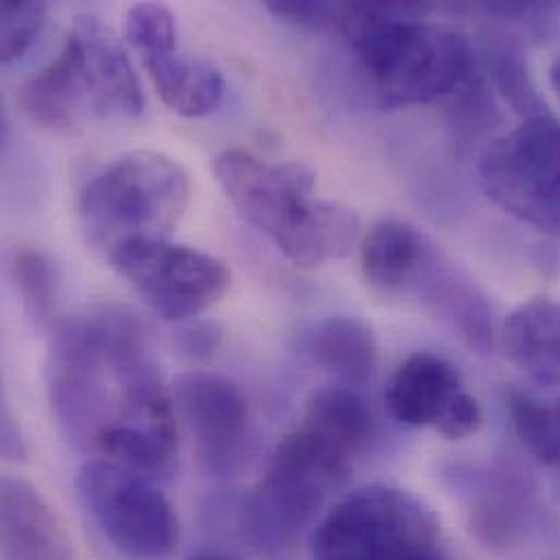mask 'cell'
<instances>
[{
	"instance_id": "obj_2",
	"label": "cell",
	"mask_w": 560,
	"mask_h": 560,
	"mask_svg": "<svg viewBox=\"0 0 560 560\" xmlns=\"http://www.w3.org/2000/svg\"><path fill=\"white\" fill-rule=\"evenodd\" d=\"M419 2H345L340 31L388 107L436 101L460 88L474 68L469 39L425 22Z\"/></svg>"
},
{
	"instance_id": "obj_24",
	"label": "cell",
	"mask_w": 560,
	"mask_h": 560,
	"mask_svg": "<svg viewBox=\"0 0 560 560\" xmlns=\"http://www.w3.org/2000/svg\"><path fill=\"white\" fill-rule=\"evenodd\" d=\"M44 22V4L28 0H4L0 4V59L9 63L22 57L37 37Z\"/></svg>"
},
{
	"instance_id": "obj_7",
	"label": "cell",
	"mask_w": 560,
	"mask_h": 560,
	"mask_svg": "<svg viewBox=\"0 0 560 560\" xmlns=\"http://www.w3.org/2000/svg\"><path fill=\"white\" fill-rule=\"evenodd\" d=\"M74 485L92 522L120 557L164 560L179 548V517L151 478L98 458L79 469Z\"/></svg>"
},
{
	"instance_id": "obj_8",
	"label": "cell",
	"mask_w": 560,
	"mask_h": 560,
	"mask_svg": "<svg viewBox=\"0 0 560 560\" xmlns=\"http://www.w3.org/2000/svg\"><path fill=\"white\" fill-rule=\"evenodd\" d=\"M107 258L112 269L164 320L199 316L232 288V271L223 260L168 241H131Z\"/></svg>"
},
{
	"instance_id": "obj_6",
	"label": "cell",
	"mask_w": 560,
	"mask_h": 560,
	"mask_svg": "<svg viewBox=\"0 0 560 560\" xmlns=\"http://www.w3.org/2000/svg\"><path fill=\"white\" fill-rule=\"evenodd\" d=\"M436 520L412 493L386 485L355 489L318 524L312 560H404L434 548Z\"/></svg>"
},
{
	"instance_id": "obj_10",
	"label": "cell",
	"mask_w": 560,
	"mask_h": 560,
	"mask_svg": "<svg viewBox=\"0 0 560 560\" xmlns=\"http://www.w3.org/2000/svg\"><path fill=\"white\" fill-rule=\"evenodd\" d=\"M173 404L188 428L199 467L212 478L236 476L247 460L249 401L225 375L188 371L175 380Z\"/></svg>"
},
{
	"instance_id": "obj_13",
	"label": "cell",
	"mask_w": 560,
	"mask_h": 560,
	"mask_svg": "<svg viewBox=\"0 0 560 560\" xmlns=\"http://www.w3.org/2000/svg\"><path fill=\"white\" fill-rule=\"evenodd\" d=\"M70 31L92 79L96 118H138L144 112L142 85L116 33L96 15H79Z\"/></svg>"
},
{
	"instance_id": "obj_12",
	"label": "cell",
	"mask_w": 560,
	"mask_h": 560,
	"mask_svg": "<svg viewBox=\"0 0 560 560\" xmlns=\"http://www.w3.org/2000/svg\"><path fill=\"white\" fill-rule=\"evenodd\" d=\"M24 114L44 127H72L94 116V90L79 39L68 31L57 57L31 77L18 94Z\"/></svg>"
},
{
	"instance_id": "obj_9",
	"label": "cell",
	"mask_w": 560,
	"mask_h": 560,
	"mask_svg": "<svg viewBox=\"0 0 560 560\" xmlns=\"http://www.w3.org/2000/svg\"><path fill=\"white\" fill-rule=\"evenodd\" d=\"M214 173L232 206L280 252L316 203V175L303 162L269 164L247 151L232 149L217 158Z\"/></svg>"
},
{
	"instance_id": "obj_30",
	"label": "cell",
	"mask_w": 560,
	"mask_h": 560,
	"mask_svg": "<svg viewBox=\"0 0 560 560\" xmlns=\"http://www.w3.org/2000/svg\"><path fill=\"white\" fill-rule=\"evenodd\" d=\"M550 83H552V88H555V92L559 94L560 98V57L550 68Z\"/></svg>"
},
{
	"instance_id": "obj_18",
	"label": "cell",
	"mask_w": 560,
	"mask_h": 560,
	"mask_svg": "<svg viewBox=\"0 0 560 560\" xmlns=\"http://www.w3.org/2000/svg\"><path fill=\"white\" fill-rule=\"evenodd\" d=\"M144 68L160 98L179 116L201 118L214 112L225 92L221 70L206 57L171 50L144 59Z\"/></svg>"
},
{
	"instance_id": "obj_28",
	"label": "cell",
	"mask_w": 560,
	"mask_h": 560,
	"mask_svg": "<svg viewBox=\"0 0 560 560\" xmlns=\"http://www.w3.org/2000/svg\"><path fill=\"white\" fill-rule=\"evenodd\" d=\"M0 445H2V454H4L7 460L20 463V460L26 458V445H24L22 434H20L18 425L13 423L9 410L2 412V441H0Z\"/></svg>"
},
{
	"instance_id": "obj_5",
	"label": "cell",
	"mask_w": 560,
	"mask_h": 560,
	"mask_svg": "<svg viewBox=\"0 0 560 560\" xmlns=\"http://www.w3.org/2000/svg\"><path fill=\"white\" fill-rule=\"evenodd\" d=\"M485 195L506 214L560 238V118L535 112L480 158Z\"/></svg>"
},
{
	"instance_id": "obj_4",
	"label": "cell",
	"mask_w": 560,
	"mask_h": 560,
	"mask_svg": "<svg viewBox=\"0 0 560 560\" xmlns=\"http://www.w3.org/2000/svg\"><path fill=\"white\" fill-rule=\"evenodd\" d=\"M355 456L301 423L278 443L265 480L241 506L243 537L262 555H278L316 517Z\"/></svg>"
},
{
	"instance_id": "obj_26",
	"label": "cell",
	"mask_w": 560,
	"mask_h": 560,
	"mask_svg": "<svg viewBox=\"0 0 560 560\" xmlns=\"http://www.w3.org/2000/svg\"><path fill=\"white\" fill-rule=\"evenodd\" d=\"M482 423V410L480 404L476 401L474 395H469L467 390L452 404V408L445 412V417L441 419V423L436 425V432L443 434L445 439L452 441H460L471 436L474 432H478Z\"/></svg>"
},
{
	"instance_id": "obj_29",
	"label": "cell",
	"mask_w": 560,
	"mask_h": 560,
	"mask_svg": "<svg viewBox=\"0 0 560 560\" xmlns=\"http://www.w3.org/2000/svg\"><path fill=\"white\" fill-rule=\"evenodd\" d=\"M404 560H445L441 555H436V550L434 548H430V550H421V552H415V555H410V557H406Z\"/></svg>"
},
{
	"instance_id": "obj_19",
	"label": "cell",
	"mask_w": 560,
	"mask_h": 560,
	"mask_svg": "<svg viewBox=\"0 0 560 560\" xmlns=\"http://www.w3.org/2000/svg\"><path fill=\"white\" fill-rule=\"evenodd\" d=\"M360 236V217L331 201H316L305 223L283 245L281 254L301 269H314L345 258Z\"/></svg>"
},
{
	"instance_id": "obj_21",
	"label": "cell",
	"mask_w": 560,
	"mask_h": 560,
	"mask_svg": "<svg viewBox=\"0 0 560 560\" xmlns=\"http://www.w3.org/2000/svg\"><path fill=\"white\" fill-rule=\"evenodd\" d=\"M513 428L522 445L544 465H560V399L515 390L509 399Z\"/></svg>"
},
{
	"instance_id": "obj_3",
	"label": "cell",
	"mask_w": 560,
	"mask_h": 560,
	"mask_svg": "<svg viewBox=\"0 0 560 560\" xmlns=\"http://www.w3.org/2000/svg\"><path fill=\"white\" fill-rule=\"evenodd\" d=\"M190 203L184 166L160 151H131L94 175L77 199L81 230L107 256L131 241H166Z\"/></svg>"
},
{
	"instance_id": "obj_20",
	"label": "cell",
	"mask_w": 560,
	"mask_h": 560,
	"mask_svg": "<svg viewBox=\"0 0 560 560\" xmlns=\"http://www.w3.org/2000/svg\"><path fill=\"white\" fill-rule=\"evenodd\" d=\"M303 423L327 434L353 456L371 436V412L364 399L349 386H327L312 395Z\"/></svg>"
},
{
	"instance_id": "obj_16",
	"label": "cell",
	"mask_w": 560,
	"mask_h": 560,
	"mask_svg": "<svg viewBox=\"0 0 560 560\" xmlns=\"http://www.w3.org/2000/svg\"><path fill=\"white\" fill-rule=\"evenodd\" d=\"M305 351L340 386H362L377 373L375 334L355 316H327L314 323L305 334Z\"/></svg>"
},
{
	"instance_id": "obj_25",
	"label": "cell",
	"mask_w": 560,
	"mask_h": 560,
	"mask_svg": "<svg viewBox=\"0 0 560 560\" xmlns=\"http://www.w3.org/2000/svg\"><path fill=\"white\" fill-rule=\"evenodd\" d=\"M269 13L288 24L323 31L340 28L345 15V2H314V0H269L265 4Z\"/></svg>"
},
{
	"instance_id": "obj_1",
	"label": "cell",
	"mask_w": 560,
	"mask_h": 560,
	"mask_svg": "<svg viewBox=\"0 0 560 560\" xmlns=\"http://www.w3.org/2000/svg\"><path fill=\"white\" fill-rule=\"evenodd\" d=\"M160 373L138 320L118 310L74 316L55 327L48 399L61 434L79 450L125 425L138 390Z\"/></svg>"
},
{
	"instance_id": "obj_14",
	"label": "cell",
	"mask_w": 560,
	"mask_h": 560,
	"mask_svg": "<svg viewBox=\"0 0 560 560\" xmlns=\"http://www.w3.org/2000/svg\"><path fill=\"white\" fill-rule=\"evenodd\" d=\"M465 393L460 371L434 353H415L395 371L386 388L390 417L408 428H434Z\"/></svg>"
},
{
	"instance_id": "obj_17",
	"label": "cell",
	"mask_w": 560,
	"mask_h": 560,
	"mask_svg": "<svg viewBox=\"0 0 560 560\" xmlns=\"http://www.w3.org/2000/svg\"><path fill=\"white\" fill-rule=\"evenodd\" d=\"M432 254L434 245L417 228L399 219H384L362 241V273L380 290H410Z\"/></svg>"
},
{
	"instance_id": "obj_15",
	"label": "cell",
	"mask_w": 560,
	"mask_h": 560,
	"mask_svg": "<svg viewBox=\"0 0 560 560\" xmlns=\"http://www.w3.org/2000/svg\"><path fill=\"white\" fill-rule=\"evenodd\" d=\"M509 360L537 386H560V301L537 296L511 312L502 329Z\"/></svg>"
},
{
	"instance_id": "obj_11",
	"label": "cell",
	"mask_w": 560,
	"mask_h": 560,
	"mask_svg": "<svg viewBox=\"0 0 560 560\" xmlns=\"http://www.w3.org/2000/svg\"><path fill=\"white\" fill-rule=\"evenodd\" d=\"M2 560H74L68 530L44 495L26 480L0 485Z\"/></svg>"
},
{
	"instance_id": "obj_22",
	"label": "cell",
	"mask_w": 560,
	"mask_h": 560,
	"mask_svg": "<svg viewBox=\"0 0 560 560\" xmlns=\"http://www.w3.org/2000/svg\"><path fill=\"white\" fill-rule=\"evenodd\" d=\"M11 280L31 320L39 327L50 325L59 285L55 262L42 252L18 249L11 256Z\"/></svg>"
},
{
	"instance_id": "obj_23",
	"label": "cell",
	"mask_w": 560,
	"mask_h": 560,
	"mask_svg": "<svg viewBox=\"0 0 560 560\" xmlns=\"http://www.w3.org/2000/svg\"><path fill=\"white\" fill-rule=\"evenodd\" d=\"M125 37L144 59L179 48L175 13L160 2L133 4L125 15Z\"/></svg>"
},
{
	"instance_id": "obj_27",
	"label": "cell",
	"mask_w": 560,
	"mask_h": 560,
	"mask_svg": "<svg viewBox=\"0 0 560 560\" xmlns=\"http://www.w3.org/2000/svg\"><path fill=\"white\" fill-rule=\"evenodd\" d=\"M223 342V327L214 320H199L177 331V347L192 360H208Z\"/></svg>"
},
{
	"instance_id": "obj_31",
	"label": "cell",
	"mask_w": 560,
	"mask_h": 560,
	"mask_svg": "<svg viewBox=\"0 0 560 560\" xmlns=\"http://www.w3.org/2000/svg\"><path fill=\"white\" fill-rule=\"evenodd\" d=\"M190 560H238L232 559V557H225V555H199V557H195V559Z\"/></svg>"
}]
</instances>
